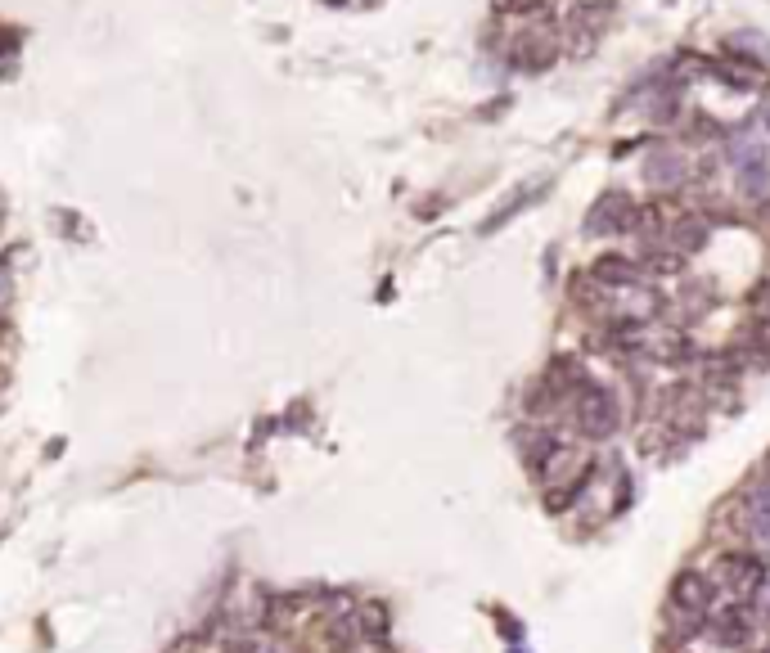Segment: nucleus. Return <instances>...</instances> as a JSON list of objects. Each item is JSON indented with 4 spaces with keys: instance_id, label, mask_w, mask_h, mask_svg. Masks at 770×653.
<instances>
[{
    "instance_id": "nucleus-1",
    "label": "nucleus",
    "mask_w": 770,
    "mask_h": 653,
    "mask_svg": "<svg viewBox=\"0 0 770 653\" xmlns=\"http://www.w3.org/2000/svg\"><path fill=\"white\" fill-rule=\"evenodd\" d=\"M730 163H734V181H739V190L748 194V199H761V194L770 190V149L761 145L757 136L739 131V136L730 140Z\"/></svg>"
},
{
    "instance_id": "nucleus-2",
    "label": "nucleus",
    "mask_w": 770,
    "mask_h": 653,
    "mask_svg": "<svg viewBox=\"0 0 770 653\" xmlns=\"http://www.w3.org/2000/svg\"><path fill=\"white\" fill-rule=\"evenodd\" d=\"M617 424H622L617 397L608 388H599V383H586V388L577 392V428H581V437L604 442V437L617 433Z\"/></svg>"
},
{
    "instance_id": "nucleus-3",
    "label": "nucleus",
    "mask_w": 770,
    "mask_h": 653,
    "mask_svg": "<svg viewBox=\"0 0 770 653\" xmlns=\"http://www.w3.org/2000/svg\"><path fill=\"white\" fill-rule=\"evenodd\" d=\"M635 221H640V208L631 203V194L608 190L586 212V235H626V230H635Z\"/></svg>"
},
{
    "instance_id": "nucleus-4",
    "label": "nucleus",
    "mask_w": 770,
    "mask_h": 653,
    "mask_svg": "<svg viewBox=\"0 0 770 653\" xmlns=\"http://www.w3.org/2000/svg\"><path fill=\"white\" fill-rule=\"evenodd\" d=\"M716 586L730 590V595L748 599L761 590V581H766V568H761V559H752V554H721V563H716Z\"/></svg>"
},
{
    "instance_id": "nucleus-5",
    "label": "nucleus",
    "mask_w": 770,
    "mask_h": 653,
    "mask_svg": "<svg viewBox=\"0 0 770 653\" xmlns=\"http://www.w3.org/2000/svg\"><path fill=\"white\" fill-rule=\"evenodd\" d=\"M671 604H676L680 613L703 617L707 604H712V577H703V572H680V577L671 581Z\"/></svg>"
},
{
    "instance_id": "nucleus-6",
    "label": "nucleus",
    "mask_w": 770,
    "mask_h": 653,
    "mask_svg": "<svg viewBox=\"0 0 770 653\" xmlns=\"http://www.w3.org/2000/svg\"><path fill=\"white\" fill-rule=\"evenodd\" d=\"M685 154H676V149H653L649 163H644V181L653 185V190H680L685 185Z\"/></svg>"
},
{
    "instance_id": "nucleus-7",
    "label": "nucleus",
    "mask_w": 770,
    "mask_h": 653,
    "mask_svg": "<svg viewBox=\"0 0 770 653\" xmlns=\"http://www.w3.org/2000/svg\"><path fill=\"white\" fill-rule=\"evenodd\" d=\"M590 280L608 284V289H635V284H640V266L622 253H604L595 266H590Z\"/></svg>"
},
{
    "instance_id": "nucleus-8",
    "label": "nucleus",
    "mask_w": 770,
    "mask_h": 653,
    "mask_svg": "<svg viewBox=\"0 0 770 653\" xmlns=\"http://www.w3.org/2000/svg\"><path fill=\"white\" fill-rule=\"evenodd\" d=\"M554 64V37H541V32H523L514 41V68H527V73H541V68Z\"/></svg>"
},
{
    "instance_id": "nucleus-9",
    "label": "nucleus",
    "mask_w": 770,
    "mask_h": 653,
    "mask_svg": "<svg viewBox=\"0 0 770 653\" xmlns=\"http://www.w3.org/2000/svg\"><path fill=\"white\" fill-rule=\"evenodd\" d=\"M581 388H586V379H581V365L572 361V356H554L550 370H545V392L559 401V397H568V392H581Z\"/></svg>"
},
{
    "instance_id": "nucleus-10",
    "label": "nucleus",
    "mask_w": 770,
    "mask_h": 653,
    "mask_svg": "<svg viewBox=\"0 0 770 653\" xmlns=\"http://www.w3.org/2000/svg\"><path fill=\"white\" fill-rule=\"evenodd\" d=\"M667 239H671V248H676L680 257H689V253H698V248H707V239H712V230H707V221L703 217H680L676 226L667 230Z\"/></svg>"
},
{
    "instance_id": "nucleus-11",
    "label": "nucleus",
    "mask_w": 770,
    "mask_h": 653,
    "mask_svg": "<svg viewBox=\"0 0 770 653\" xmlns=\"http://www.w3.org/2000/svg\"><path fill=\"white\" fill-rule=\"evenodd\" d=\"M752 626H748V613L743 608H725L721 617H716V640L725 644V649H734V644H748Z\"/></svg>"
},
{
    "instance_id": "nucleus-12",
    "label": "nucleus",
    "mask_w": 770,
    "mask_h": 653,
    "mask_svg": "<svg viewBox=\"0 0 770 653\" xmlns=\"http://www.w3.org/2000/svg\"><path fill=\"white\" fill-rule=\"evenodd\" d=\"M748 527L761 545H770V487H757L748 500Z\"/></svg>"
},
{
    "instance_id": "nucleus-13",
    "label": "nucleus",
    "mask_w": 770,
    "mask_h": 653,
    "mask_svg": "<svg viewBox=\"0 0 770 653\" xmlns=\"http://www.w3.org/2000/svg\"><path fill=\"white\" fill-rule=\"evenodd\" d=\"M653 356H658V361H667V365L689 361V338L685 334H662L658 343H653Z\"/></svg>"
},
{
    "instance_id": "nucleus-14",
    "label": "nucleus",
    "mask_w": 770,
    "mask_h": 653,
    "mask_svg": "<svg viewBox=\"0 0 770 653\" xmlns=\"http://www.w3.org/2000/svg\"><path fill=\"white\" fill-rule=\"evenodd\" d=\"M356 626H361V635H374V640H383V631H388V608H383V604H361V617H356Z\"/></svg>"
},
{
    "instance_id": "nucleus-15",
    "label": "nucleus",
    "mask_w": 770,
    "mask_h": 653,
    "mask_svg": "<svg viewBox=\"0 0 770 653\" xmlns=\"http://www.w3.org/2000/svg\"><path fill=\"white\" fill-rule=\"evenodd\" d=\"M680 113V95L676 91H658L653 95V122H671Z\"/></svg>"
},
{
    "instance_id": "nucleus-16",
    "label": "nucleus",
    "mask_w": 770,
    "mask_h": 653,
    "mask_svg": "<svg viewBox=\"0 0 770 653\" xmlns=\"http://www.w3.org/2000/svg\"><path fill=\"white\" fill-rule=\"evenodd\" d=\"M500 14H532V10H541L545 0H491Z\"/></svg>"
},
{
    "instance_id": "nucleus-17",
    "label": "nucleus",
    "mask_w": 770,
    "mask_h": 653,
    "mask_svg": "<svg viewBox=\"0 0 770 653\" xmlns=\"http://www.w3.org/2000/svg\"><path fill=\"white\" fill-rule=\"evenodd\" d=\"M10 293H14V284H10V275L0 271V311L10 307Z\"/></svg>"
},
{
    "instance_id": "nucleus-18",
    "label": "nucleus",
    "mask_w": 770,
    "mask_h": 653,
    "mask_svg": "<svg viewBox=\"0 0 770 653\" xmlns=\"http://www.w3.org/2000/svg\"><path fill=\"white\" fill-rule=\"evenodd\" d=\"M761 122H766V131H770V95H766V109H761Z\"/></svg>"
},
{
    "instance_id": "nucleus-19",
    "label": "nucleus",
    "mask_w": 770,
    "mask_h": 653,
    "mask_svg": "<svg viewBox=\"0 0 770 653\" xmlns=\"http://www.w3.org/2000/svg\"><path fill=\"white\" fill-rule=\"evenodd\" d=\"M766 473H770V455H766Z\"/></svg>"
}]
</instances>
